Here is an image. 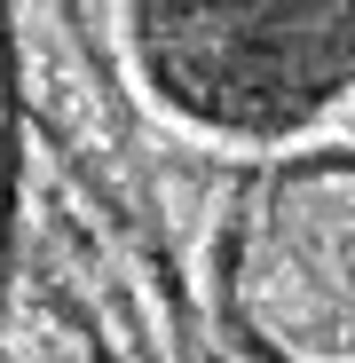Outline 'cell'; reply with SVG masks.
Listing matches in <instances>:
<instances>
[]
</instances>
